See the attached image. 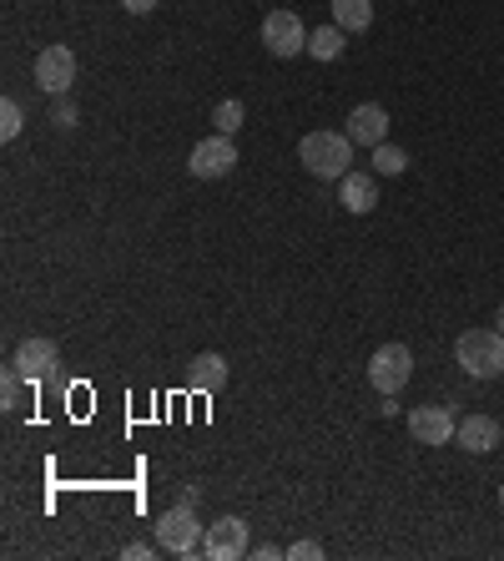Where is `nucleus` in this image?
Wrapping results in <instances>:
<instances>
[{
  "label": "nucleus",
  "instance_id": "4",
  "mask_svg": "<svg viewBox=\"0 0 504 561\" xmlns=\"http://www.w3.org/2000/svg\"><path fill=\"white\" fill-rule=\"evenodd\" d=\"M414 380V349L409 344H378L374 359H369V384H374L378 395H403V384Z\"/></svg>",
  "mask_w": 504,
  "mask_h": 561
},
{
  "label": "nucleus",
  "instance_id": "5",
  "mask_svg": "<svg viewBox=\"0 0 504 561\" xmlns=\"http://www.w3.org/2000/svg\"><path fill=\"white\" fill-rule=\"evenodd\" d=\"M232 167H237V148H232V137L228 132H212V137H202L197 148H192L188 173L197 182H217V178H228Z\"/></svg>",
  "mask_w": 504,
  "mask_h": 561
},
{
  "label": "nucleus",
  "instance_id": "16",
  "mask_svg": "<svg viewBox=\"0 0 504 561\" xmlns=\"http://www.w3.org/2000/svg\"><path fill=\"white\" fill-rule=\"evenodd\" d=\"M348 46V30L344 26H318L313 36H308V56L313 61H338Z\"/></svg>",
  "mask_w": 504,
  "mask_h": 561
},
{
  "label": "nucleus",
  "instance_id": "14",
  "mask_svg": "<svg viewBox=\"0 0 504 561\" xmlns=\"http://www.w3.org/2000/svg\"><path fill=\"white\" fill-rule=\"evenodd\" d=\"M338 203H344L353 218L374 213V207H378V182H374V173H348V178H338Z\"/></svg>",
  "mask_w": 504,
  "mask_h": 561
},
{
  "label": "nucleus",
  "instance_id": "1",
  "mask_svg": "<svg viewBox=\"0 0 504 561\" xmlns=\"http://www.w3.org/2000/svg\"><path fill=\"white\" fill-rule=\"evenodd\" d=\"M298 163L323 182H338L353 173V142L348 132H308L298 142Z\"/></svg>",
  "mask_w": 504,
  "mask_h": 561
},
{
  "label": "nucleus",
  "instance_id": "26",
  "mask_svg": "<svg viewBox=\"0 0 504 561\" xmlns=\"http://www.w3.org/2000/svg\"><path fill=\"white\" fill-rule=\"evenodd\" d=\"M494 329H500V334H504V304H500V314H494Z\"/></svg>",
  "mask_w": 504,
  "mask_h": 561
},
{
  "label": "nucleus",
  "instance_id": "19",
  "mask_svg": "<svg viewBox=\"0 0 504 561\" xmlns=\"http://www.w3.org/2000/svg\"><path fill=\"white\" fill-rule=\"evenodd\" d=\"M403 167H409V152H403V148H389V142L374 148V173H378V178H399Z\"/></svg>",
  "mask_w": 504,
  "mask_h": 561
},
{
  "label": "nucleus",
  "instance_id": "8",
  "mask_svg": "<svg viewBox=\"0 0 504 561\" xmlns=\"http://www.w3.org/2000/svg\"><path fill=\"white\" fill-rule=\"evenodd\" d=\"M454 430H460V420H454L449 405H414V410H409V435H414V445H449Z\"/></svg>",
  "mask_w": 504,
  "mask_h": 561
},
{
  "label": "nucleus",
  "instance_id": "27",
  "mask_svg": "<svg viewBox=\"0 0 504 561\" xmlns=\"http://www.w3.org/2000/svg\"><path fill=\"white\" fill-rule=\"evenodd\" d=\"M500 511H504V486H500Z\"/></svg>",
  "mask_w": 504,
  "mask_h": 561
},
{
  "label": "nucleus",
  "instance_id": "24",
  "mask_svg": "<svg viewBox=\"0 0 504 561\" xmlns=\"http://www.w3.org/2000/svg\"><path fill=\"white\" fill-rule=\"evenodd\" d=\"M121 557H127V561H146V557H152V541H131Z\"/></svg>",
  "mask_w": 504,
  "mask_h": 561
},
{
  "label": "nucleus",
  "instance_id": "20",
  "mask_svg": "<svg viewBox=\"0 0 504 561\" xmlns=\"http://www.w3.org/2000/svg\"><path fill=\"white\" fill-rule=\"evenodd\" d=\"M21 132H26V112H21V102H11V97H5V102H0V137H5V142H15Z\"/></svg>",
  "mask_w": 504,
  "mask_h": 561
},
{
  "label": "nucleus",
  "instance_id": "15",
  "mask_svg": "<svg viewBox=\"0 0 504 561\" xmlns=\"http://www.w3.org/2000/svg\"><path fill=\"white\" fill-rule=\"evenodd\" d=\"M333 5V26H344L348 36L374 26V0H328Z\"/></svg>",
  "mask_w": 504,
  "mask_h": 561
},
{
  "label": "nucleus",
  "instance_id": "18",
  "mask_svg": "<svg viewBox=\"0 0 504 561\" xmlns=\"http://www.w3.org/2000/svg\"><path fill=\"white\" fill-rule=\"evenodd\" d=\"M243 117H247V106L237 102V97H228V102H217V106H212V127H217V132H228V137H237Z\"/></svg>",
  "mask_w": 504,
  "mask_h": 561
},
{
  "label": "nucleus",
  "instance_id": "22",
  "mask_svg": "<svg viewBox=\"0 0 504 561\" xmlns=\"http://www.w3.org/2000/svg\"><path fill=\"white\" fill-rule=\"evenodd\" d=\"M51 122H56V127H76V106L66 102V97H51Z\"/></svg>",
  "mask_w": 504,
  "mask_h": 561
},
{
  "label": "nucleus",
  "instance_id": "13",
  "mask_svg": "<svg viewBox=\"0 0 504 561\" xmlns=\"http://www.w3.org/2000/svg\"><path fill=\"white\" fill-rule=\"evenodd\" d=\"M222 384H228V359L217 355V349H202V355H192L188 390H197V395H217Z\"/></svg>",
  "mask_w": 504,
  "mask_h": 561
},
{
  "label": "nucleus",
  "instance_id": "3",
  "mask_svg": "<svg viewBox=\"0 0 504 561\" xmlns=\"http://www.w3.org/2000/svg\"><path fill=\"white\" fill-rule=\"evenodd\" d=\"M152 532H157V547L167 551V557H197L207 526L197 521V501H188V506H172V511H161Z\"/></svg>",
  "mask_w": 504,
  "mask_h": 561
},
{
  "label": "nucleus",
  "instance_id": "2",
  "mask_svg": "<svg viewBox=\"0 0 504 561\" xmlns=\"http://www.w3.org/2000/svg\"><path fill=\"white\" fill-rule=\"evenodd\" d=\"M454 365L469 380H500L504 374V334L500 329H464L454 340Z\"/></svg>",
  "mask_w": 504,
  "mask_h": 561
},
{
  "label": "nucleus",
  "instance_id": "10",
  "mask_svg": "<svg viewBox=\"0 0 504 561\" xmlns=\"http://www.w3.org/2000/svg\"><path fill=\"white\" fill-rule=\"evenodd\" d=\"M348 142H353V148H384V142H389V112H384V106L378 102H359L353 106V112H348Z\"/></svg>",
  "mask_w": 504,
  "mask_h": 561
},
{
  "label": "nucleus",
  "instance_id": "7",
  "mask_svg": "<svg viewBox=\"0 0 504 561\" xmlns=\"http://www.w3.org/2000/svg\"><path fill=\"white\" fill-rule=\"evenodd\" d=\"M262 46H268L277 61L302 56V51H308V30H302V21L293 11H273L262 21Z\"/></svg>",
  "mask_w": 504,
  "mask_h": 561
},
{
  "label": "nucleus",
  "instance_id": "12",
  "mask_svg": "<svg viewBox=\"0 0 504 561\" xmlns=\"http://www.w3.org/2000/svg\"><path fill=\"white\" fill-rule=\"evenodd\" d=\"M500 441H504V425L494 415H464L460 430H454V445H464L469 456H490V450H500Z\"/></svg>",
  "mask_w": 504,
  "mask_h": 561
},
{
  "label": "nucleus",
  "instance_id": "23",
  "mask_svg": "<svg viewBox=\"0 0 504 561\" xmlns=\"http://www.w3.org/2000/svg\"><path fill=\"white\" fill-rule=\"evenodd\" d=\"M121 11L127 15H152L157 11V0H121Z\"/></svg>",
  "mask_w": 504,
  "mask_h": 561
},
{
  "label": "nucleus",
  "instance_id": "9",
  "mask_svg": "<svg viewBox=\"0 0 504 561\" xmlns=\"http://www.w3.org/2000/svg\"><path fill=\"white\" fill-rule=\"evenodd\" d=\"M202 557L212 561H237L247 557V521L243 517H222L207 526V536H202Z\"/></svg>",
  "mask_w": 504,
  "mask_h": 561
},
{
  "label": "nucleus",
  "instance_id": "21",
  "mask_svg": "<svg viewBox=\"0 0 504 561\" xmlns=\"http://www.w3.org/2000/svg\"><path fill=\"white\" fill-rule=\"evenodd\" d=\"M323 557V541H313V536H308V541H293L288 547V561H318Z\"/></svg>",
  "mask_w": 504,
  "mask_h": 561
},
{
  "label": "nucleus",
  "instance_id": "6",
  "mask_svg": "<svg viewBox=\"0 0 504 561\" xmlns=\"http://www.w3.org/2000/svg\"><path fill=\"white\" fill-rule=\"evenodd\" d=\"M76 81V51L72 46H46L41 56H36V87L46 97H66Z\"/></svg>",
  "mask_w": 504,
  "mask_h": 561
},
{
  "label": "nucleus",
  "instance_id": "17",
  "mask_svg": "<svg viewBox=\"0 0 504 561\" xmlns=\"http://www.w3.org/2000/svg\"><path fill=\"white\" fill-rule=\"evenodd\" d=\"M26 390H36V384L15 370V365L0 370V405H5V410H21V405H26Z\"/></svg>",
  "mask_w": 504,
  "mask_h": 561
},
{
  "label": "nucleus",
  "instance_id": "25",
  "mask_svg": "<svg viewBox=\"0 0 504 561\" xmlns=\"http://www.w3.org/2000/svg\"><path fill=\"white\" fill-rule=\"evenodd\" d=\"M247 557H258V561H277V557H288V551H277V547H247Z\"/></svg>",
  "mask_w": 504,
  "mask_h": 561
},
{
  "label": "nucleus",
  "instance_id": "11",
  "mask_svg": "<svg viewBox=\"0 0 504 561\" xmlns=\"http://www.w3.org/2000/svg\"><path fill=\"white\" fill-rule=\"evenodd\" d=\"M15 370L26 374L36 390H41L46 380H56V365H61V349L51 340H26L21 349H15V359H11Z\"/></svg>",
  "mask_w": 504,
  "mask_h": 561
}]
</instances>
